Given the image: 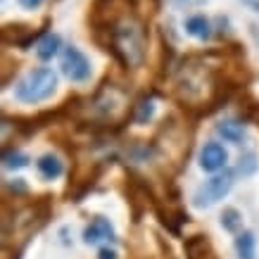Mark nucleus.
<instances>
[{
	"mask_svg": "<svg viewBox=\"0 0 259 259\" xmlns=\"http://www.w3.org/2000/svg\"><path fill=\"white\" fill-rule=\"evenodd\" d=\"M98 31L107 33V50L117 57L124 67H141L145 60V48H148V36H145V24L143 17L136 12L131 15H121L114 22H110L105 29ZM95 31V33H98Z\"/></svg>",
	"mask_w": 259,
	"mask_h": 259,
	"instance_id": "nucleus-1",
	"label": "nucleus"
},
{
	"mask_svg": "<svg viewBox=\"0 0 259 259\" xmlns=\"http://www.w3.org/2000/svg\"><path fill=\"white\" fill-rule=\"evenodd\" d=\"M57 88V74L48 67L31 69L15 86V98L19 102H40L50 98Z\"/></svg>",
	"mask_w": 259,
	"mask_h": 259,
	"instance_id": "nucleus-2",
	"label": "nucleus"
},
{
	"mask_svg": "<svg viewBox=\"0 0 259 259\" xmlns=\"http://www.w3.org/2000/svg\"><path fill=\"white\" fill-rule=\"evenodd\" d=\"M233 188V174L231 171H224V174H217L212 176L209 181H204L202 186L193 193V204L204 209V207H212L214 202H219L224 197L228 195V190Z\"/></svg>",
	"mask_w": 259,
	"mask_h": 259,
	"instance_id": "nucleus-3",
	"label": "nucleus"
},
{
	"mask_svg": "<svg viewBox=\"0 0 259 259\" xmlns=\"http://www.w3.org/2000/svg\"><path fill=\"white\" fill-rule=\"evenodd\" d=\"M62 71L69 81L81 83V81H86L91 76V62H88V57L81 53L79 48L69 46L64 48L62 53Z\"/></svg>",
	"mask_w": 259,
	"mask_h": 259,
	"instance_id": "nucleus-4",
	"label": "nucleus"
},
{
	"mask_svg": "<svg viewBox=\"0 0 259 259\" xmlns=\"http://www.w3.org/2000/svg\"><path fill=\"white\" fill-rule=\"evenodd\" d=\"M228 162V152L221 143H204V148L200 150V166L204 171H219Z\"/></svg>",
	"mask_w": 259,
	"mask_h": 259,
	"instance_id": "nucleus-5",
	"label": "nucleus"
},
{
	"mask_svg": "<svg viewBox=\"0 0 259 259\" xmlns=\"http://www.w3.org/2000/svg\"><path fill=\"white\" fill-rule=\"evenodd\" d=\"M83 238H86V243H91V245L100 243V240H114V228H112V224L107 219L95 217L86 226V231H83Z\"/></svg>",
	"mask_w": 259,
	"mask_h": 259,
	"instance_id": "nucleus-6",
	"label": "nucleus"
},
{
	"mask_svg": "<svg viewBox=\"0 0 259 259\" xmlns=\"http://www.w3.org/2000/svg\"><path fill=\"white\" fill-rule=\"evenodd\" d=\"M186 257L188 259H217L212 243L207 236H190L186 240Z\"/></svg>",
	"mask_w": 259,
	"mask_h": 259,
	"instance_id": "nucleus-7",
	"label": "nucleus"
},
{
	"mask_svg": "<svg viewBox=\"0 0 259 259\" xmlns=\"http://www.w3.org/2000/svg\"><path fill=\"white\" fill-rule=\"evenodd\" d=\"M217 136H221L226 143H243L245 141V124L236 121V119H224L217 124Z\"/></svg>",
	"mask_w": 259,
	"mask_h": 259,
	"instance_id": "nucleus-8",
	"label": "nucleus"
},
{
	"mask_svg": "<svg viewBox=\"0 0 259 259\" xmlns=\"http://www.w3.org/2000/svg\"><path fill=\"white\" fill-rule=\"evenodd\" d=\"M36 166H38L40 176H43V179H48V181L60 179V176H62V171H64L62 162H60V157H55V155H43V157L36 162Z\"/></svg>",
	"mask_w": 259,
	"mask_h": 259,
	"instance_id": "nucleus-9",
	"label": "nucleus"
},
{
	"mask_svg": "<svg viewBox=\"0 0 259 259\" xmlns=\"http://www.w3.org/2000/svg\"><path fill=\"white\" fill-rule=\"evenodd\" d=\"M186 31H188L190 36H195V38L204 40L212 36V26H209V19L204 15H190L188 19H186Z\"/></svg>",
	"mask_w": 259,
	"mask_h": 259,
	"instance_id": "nucleus-10",
	"label": "nucleus"
},
{
	"mask_svg": "<svg viewBox=\"0 0 259 259\" xmlns=\"http://www.w3.org/2000/svg\"><path fill=\"white\" fill-rule=\"evenodd\" d=\"M236 252L240 259H254L257 257V243H254V236L250 231H243L238 233L236 238Z\"/></svg>",
	"mask_w": 259,
	"mask_h": 259,
	"instance_id": "nucleus-11",
	"label": "nucleus"
},
{
	"mask_svg": "<svg viewBox=\"0 0 259 259\" xmlns=\"http://www.w3.org/2000/svg\"><path fill=\"white\" fill-rule=\"evenodd\" d=\"M60 46H62L60 36H57V33H48L46 38L38 43V48H36V55H38L40 60H53V57L60 53Z\"/></svg>",
	"mask_w": 259,
	"mask_h": 259,
	"instance_id": "nucleus-12",
	"label": "nucleus"
},
{
	"mask_svg": "<svg viewBox=\"0 0 259 259\" xmlns=\"http://www.w3.org/2000/svg\"><path fill=\"white\" fill-rule=\"evenodd\" d=\"M221 226L226 228V231H231V233H238V231H240V226H243L240 212H238V209H233V207L224 209V214H221Z\"/></svg>",
	"mask_w": 259,
	"mask_h": 259,
	"instance_id": "nucleus-13",
	"label": "nucleus"
},
{
	"mask_svg": "<svg viewBox=\"0 0 259 259\" xmlns=\"http://www.w3.org/2000/svg\"><path fill=\"white\" fill-rule=\"evenodd\" d=\"M3 164L8 169H22V166L29 164V157L24 152H19V150H5L3 152Z\"/></svg>",
	"mask_w": 259,
	"mask_h": 259,
	"instance_id": "nucleus-14",
	"label": "nucleus"
},
{
	"mask_svg": "<svg viewBox=\"0 0 259 259\" xmlns=\"http://www.w3.org/2000/svg\"><path fill=\"white\" fill-rule=\"evenodd\" d=\"M238 171L243 174V176H252V174L257 171V155H254V152H245V155H240Z\"/></svg>",
	"mask_w": 259,
	"mask_h": 259,
	"instance_id": "nucleus-15",
	"label": "nucleus"
},
{
	"mask_svg": "<svg viewBox=\"0 0 259 259\" xmlns=\"http://www.w3.org/2000/svg\"><path fill=\"white\" fill-rule=\"evenodd\" d=\"M155 114V105L150 100H143V102H138L136 105V112H134V119L138 121V124H145L150 117Z\"/></svg>",
	"mask_w": 259,
	"mask_h": 259,
	"instance_id": "nucleus-16",
	"label": "nucleus"
},
{
	"mask_svg": "<svg viewBox=\"0 0 259 259\" xmlns=\"http://www.w3.org/2000/svg\"><path fill=\"white\" fill-rule=\"evenodd\" d=\"M17 3H19L24 10H36L43 5V0H17Z\"/></svg>",
	"mask_w": 259,
	"mask_h": 259,
	"instance_id": "nucleus-17",
	"label": "nucleus"
},
{
	"mask_svg": "<svg viewBox=\"0 0 259 259\" xmlns=\"http://www.w3.org/2000/svg\"><path fill=\"white\" fill-rule=\"evenodd\" d=\"M179 8H188V5H200V3H204V0H174Z\"/></svg>",
	"mask_w": 259,
	"mask_h": 259,
	"instance_id": "nucleus-18",
	"label": "nucleus"
},
{
	"mask_svg": "<svg viewBox=\"0 0 259 259\" xmlns=\"http://www.w3.org/2000/svg\"><path fill=\"white\" fill-rule=\"evenodd\" d=\"M128 3L134 5V10L138 8V0H128ZM145 3H148V5H150V8H152V10H157V8H159V0H145Z\"/></svg>",
	"mask_w": 259,
	"mask_h": 259,
	"instance_id": "nucleus-19",
	"label": "nucleus"
},
{
	"mask_svg": "<svg viewBox=\"0 0 259 259\" xmlns=\"http://www.w3.org/2000/svg\"><path fill=\"white\" fill-rule=\"evenodd\" d=\"M98 257L100 259H117V254H114V250H107V247H105V250H100Z\"/></svg>",
	"mask_w": 259,
	"mask_h": 259,
	"instance_id": "nucleus-20",
	"label": "nucleus"
},
{
	"mask_svg": "<svg viewBox=\"0 0 259 259\" xmlns=\"http://www.w3.org/2000/svg\"><path fill=\"white\" fill-rule=\"evenodd\" d=\"M243 3H247V5H250L254 12H259V0H243Z\"/></svg>",
	"mask_w": 259,
	"mask_h": 259,
	"instance_id": "nucleus-21",
	"label": "nucleus"
}]
</instances>
